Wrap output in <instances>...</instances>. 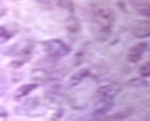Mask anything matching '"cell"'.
Masks as SVG:
<instances>
[{"instance_id":"cell-7","label":"cell","mask_w":150,"mask_h":121,"mask_svg":"<svg viewBox=\"0 0 150 121\" xmlns=\"http://www.w3.org/2000/svg\"><path fill=\"white\" fill-rule=\"evenodd\" d=\"M150 29H149V21L142 22L139 25L136 26L132 30V36L137 39H144L149 36Z\"/></svg>"},{"instance_id":"cell-23","label":"cell","mask_w":150,"mask_h":121,"mask_svg":"<svg viewBox=\"0 0 150 121\" xmlns=\"http://www.w3.org/2000/svg\"><path fill=\"white\" fill-rule=\"evenodd\" d=\"M118 6H119L120 8H121V10H126V8H125V4H124V5H121V3L119 2V3H118Z\"/></svg>"},{"instance_id":"cell-11","label":"cell","mask_w":150,"mask_h":121,"mask_svg":"<svg viewBox=\"0 0 150 121\" xmlns=\"http://www.w3.org/2000/svg\"><path fill=\"white\" fill-rule=\"evenodd\" d=\"M66 29H68L69 32L71 33H78L81 31V24L80 21L78 20L76 17H74L73 15L69 16L66 20Z\"/></svg>"},{"instance_id":"cell-3","label":"cell","mask_w":150,"mask_h":121,"mask_svg":"<svg viewBox=\"0 0 150 121\" xmlns=\"http://www.w3.org/2000/svg\"><path fill=\"white\" fill-rule=\"evenodd\" d=\"M42 48L47 55L54 59L66 57L71 52L70 46L60 39H50L42 42Z\"/></svg>"},{"instance_id":"cell-17","label":"cell","mask_w":150,"mask_h":121,"mask_svg":"<svg viewBox=\"0 0 150 121\" xmlns=\"http://www.w3.org/2000/svg\"><path fill=\"white\" fill-rule=\"evenodd\" d=\"M140 73H141V76L142 78H148L150 75V64L149 62H145V64L142 66L141 69H140Z\"/></svg>"},{"instance_id":"cell-12","label":"cell","mask_w":150,"mask_h":121,"mask_svg":"<svg viewBox=\"0 0 150 121\" xmlns=\"http://www.w3.org/2000/svg\"><path fill=\"white\" fill-rule=\"evenodd\" d=\"M15 33H16V30H13L4 26H0V44H3L10 40L11 37L14 36Z\"/></svg>"},{"instance_id":"cell-1","label":"cell","mask_w":150,"mask_h":121,"mask_svg":"<svg viewBox=\"0 0 150 121\" xmlns=\"http://www.w3.org/2000/svg\"><path fill=\"white\" fill-rule=\"evenodd\" d=\"M92 22L97 29V39L99 41H105L112 33V28L115 22V13L109 8H96L92 13Z\"/></svg>"},{"instance_id":"cell-15","label":"cell","mask_w":150,"mask_h":121,"mask_svg":"<svg viewBox=\"0 0 150 121\" xmlns=\"http://www.w3.org/2000/svg\"><path fill=\"white\" fill-rule=\"evenodd\" d=\"M55 4L61 9H65L73 13L74 11V4L72 0H55Z\"/></svg>"},{"instance_id":"cell-19","label":"cell","mask_w":150,"mask_h":121,"mask_svg":"<svg viewBox=\"0 0 150 121\" xmlns=\"http://www.w3.org/2000/svg\"><path fill=\"white\" fill-rule=\"evenodd\" d=\"M141 59H142V55H138V54L129 53L127 56V61L130 62H138Z\"/></svg>"},{"instance_id":"cell-6","label":"cell","mask_w":150,"mask_h":121,"mask_svg":"<svg viewBox=\"0 0 150 121\" xmlns=\"http://www.w3.org/2000/svg\"><path fill=\"white\" fill-rule=\"evenodd\" d=\"M132 6L134 10L142 16L149 17L150 14V6H149V0H133Z\"/></svg>"},{"instance_id":"cell-18","label":"cell","mask_w":150,"mask_h":121,"mask_svg":"<svg viewBox=\"0 0 150 121\" xmlns=\"http://www.w3.org/2000/svg\"><path fill=\"white\" fill-rule=\"evenodd\" d=\"M28 60L26 59H19V60H14V61H11L10 64H9V66H11V67H13L14 69L16 68H20L21 66L23 64H25L27 62Z\"/></svg>"},{"instance_id":"cell-20","label":"cell","mask_w":150,"mask_h":121,"mask_svg":"<svg viewBox=\"0 0 150 121\" xmlns=\"http://www.w3.org/2000/svg\"><path fill=\"white\" fill-rule=\"evenodd\" d=\"M6 91V80L5 78L0 76V97H1Z\"/></svg>"},{"instance_id":"cell-8","label":"cell","mask_w":150,"mask_h":121,"mask_svg":"<svg viewBox=\"0 0 150 121\" xmlns=\"http://www.w3.org/2000/svg\"><path fill=\"white\" fill-rule=\"evenodd\" d=\"M39 86V84L37 83H27L24 85H21L20 87L16 89L14 94V99L15 100H19L23 99L24 97L28 96L30 93L34 91L35 89H37Z\"/></svg>"},{"instance_id":"cell-10","label":"cell","mask_w":150,"mask_h":121,"mask_svg":"<svg viewBox=\"0 0 150 121\" xmlns=\"http://www.w3.org/2000/svg\"><path fill=\"white\" fill-rule=\"evenodd\" d=\"M49 73L43 68H36L31 72V80L36 81L35 83H43L49 80Z\"/></svg>"},{"instance_id":"cell-2","label":"cell","mask_w":150,"mask_h":121,"mask_svg":"<svg viewBox=\"0 0 150 121\" xmlns=\"http://www.w3.org/2000/svg\"><path fill=\"white\" fill-rule=\"evenodd\" d=\"M34 48H35V42L33 39L30 38L21 39V40L15 42L14 44L10 45L4 51V54L7 56L19 57L21 59L29 60L31 53L33 52Z\"/></svg>"},{"instance_id":"cell-24","label":"cell","mask_w":150,"mask_h":121,"mask_svg":"<svg viewBox=\"0 0 150 121\" xmlns=\"http://www.w3.org/2000/svg\"><path fill=\"white\" fill-rule=\"evenodd\" d=\"M98 121H112V120L108 118H105V119H101V120H98Z\"/></svg>"},{"instance_id":"cell-4","label":"cell","mask_w":150,"mask_h":121,"mask_svg":"<svg viewBox=\"0 0 150 121\" xmlns=\"http://www.w3.org/2000/svg\"><path fill=\"white\" fill-rule=\"evenodd\" d=\"M122 91V85L117 83L104 84L96 90L98 102H112L113 99Z\"/></svg>"},{"instance_id":"cell-22","label":"cell","mask_w":150,"mask_h":121,"mask_svg":"<svg viewBox=\"0 0 150 121\" xmlns=\"http://www.w3.org/2000/svg\"><path fill=\"white\" fill-rule=\"evenodd\" d=\"M37 3H40V4H50V0H35Z\"/></svg>"},{"instance_id":"cell-14","label":"cell","mask_w":150,"mask_h":121,"mask_svg":"<svg viewBox=\"0 0 150 121\" xmlns=\"http://www.w3.org/2000/svg\"><path fill=\"white\" fill-rule=\"evenodd\" d=\"M39 104H40V101H39L38 97H30V99L26 100V102H24V104H23L24 107H21L22 113L24 114V113H26L28 111L33 110V109L36 108Z\"/></svg>"},{"instance_id":"cell-9","label":"cell","mask_w":150,"mask_h":121,"mask_svg":"<svg viewBox=\"0 0 150 121\" xmlns=\"http://www.w3.org/2000/svg\"><path fill=\"white\" fill-rule=\"evenodd\" d=\"M113 107V102H98V106L94 109L92 115L95 118H100L101 116L105 115Z\"/></svg>"},{"instance_id":"cell-21","label":"cell","mask_w":150,"mask_h":121,"mask_svg":"<svg viewBox=\"0 0 150 121\" xmlns=\"http://www.w3.org/2000/svg\"><path fill=\"white\" fill-rule=\"evenodd\" d=\"M63 115H64V110H59L52 115V118H50V121H58Z\"/></svg>"},{"instance_id":"cell-16","label":"cell","mask_w":150,"mask_h":121,"mask_svg":"<svg viewBox=\"0 0 150 121\" xmlns=\"http://www.w3.org/2000/svg\"><path fill=\"white\" fill-rule=\"evenodd\" d=\"M127 85L129 86H147L148 85V81L146 80H144V78H134V79L130 80L128 83H127Z\"/></svg>"},{"instance_id":"cell-13","label":"cell","mask_w":150,"mask_h":121,"mask_svg":"<svg viewBox=\"0 0 150 121\" xmlns=\"http://www.w3.org/2000/svg\"><path fill=\"white\" fill-rule=\"evenodd\" d=\"M148 45L149 44L146 42H141L139 44H136L134 45L129 50V53H132V54H138V55H142L148 49Z\"/></svg>"},{"instance_id":"cell-5","label":"cell","mask_w":150,"mask_h":121,"mask_svg":"<svg viewBox=\"0 0 150 121\" xmlns=\"http://www.w3.org/2000/svg\"><path fill=\"white\" fill-rule=\"evenodd\" d=\"M90 74V71L88 68H81L78 71L75 72L73 75L69 78V86L75 87L79 85L85 79H86Z\"/></svg>"}]
</instances>
